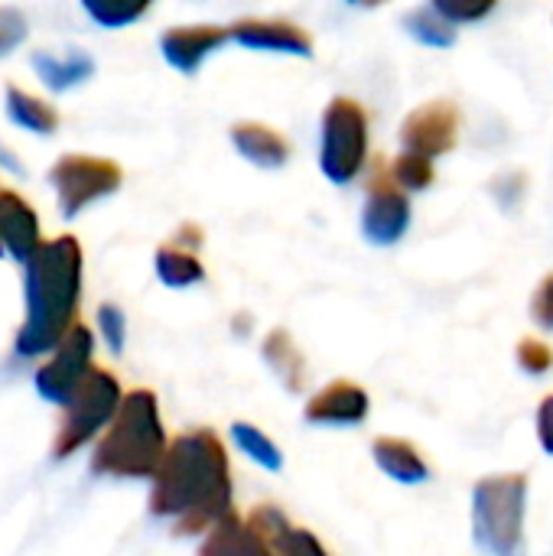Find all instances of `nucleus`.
Listing matches in <instances>:
<instances>
[{
	"mask_svg": "<svg viewBox=\"0 0 553 556\" xmlns=\"http://www.w3.org/2000/svg\"><path fill=\"white\" fill-rule=\"evenodd\" d=\"M150 508L160 518H173L179 534L212 531L231 511L228 456L212 430L186 433L166 450Z\"/></svg>",
	"mask_w": 553,
	"mask_h": 556,
	"instance_id": "1",
	"label": "nucleus"
},
{
	"mask_svg": "<svg viewBox=\"0 0 553 556\" xmlns=\"http://www.w3.org/2000/svg\"><path fill=\"white\" fill-rule=\"evenodd\" d=\"M81 290V251L75 238L39 244L26 261V326L16 336L20 355L52 352L72 329Z\"/></svg>",
	"mask_w": 553,
	"mask_h": 556,
	"instance_id": "2",
	"label": "nucleus"
},
{
	"mask_svg": "<svg viewBox=\"0 0 553 556\" xmlns=\"http://www.w3.org/2000/svg\"><path fill=\"white\" fill-rule=\"evenodd\" d=\"M166 456V437L150 391H134L121 401L108 437L98 443L91 469L117 479H150Z\"/></svg>",
	"mask_w": 553,
	"mask_h": 556,
	"instance_id": "3",
	"label": "nucleus"
},
{
	"mask_svg": "<svg viewBox=\"0 0 553 556\" xmlns=\"http://www.w3.org/2000/svg\"><path fill=\"white\" fill-rule=\"evenodd\" d=\"M525 502H528L525 476L482 479L473 492V531L479 547L502 556L515 554V547L521 544Z\"/></svg>",
	"mask_w": 553,
	"mask_h": 556,
	"instance_id": "4",
	"label": "nucleus"
},
{
	"mask_svg": "<svg viewBox=\"0 0 553 556\" xmlns=\"http://www.w3.org/2000/svg\"><path fill=\"white\" fill-rule=\"evenodd\" d=\"M368 153V121L359 101L332 98L323 114V150L319 166L329 182L345 186L359 176Z\"/></svg>",
	"mask_w": 553,
	"mask_h": 556,
	"instance_id": "5",
	"label": "nucleus"
},
{
	"mask_svg": "<svg viewBox=\"0 0 553 556\" xmlns=\"http://www.w3.org/2000/svg\"><path fill=\"white\" fill-rule=\"evenodd\" d=\"M68 414L62 420L59 440H55V456H72L78 446H85L121 407V388L108 371H88L85 381L75 388L68 397Z\"/></svg>",
	"mask_w": 553,
	"mask_h": 556,
	"instance_id": "6",
	"label": "nucleus"
},
{
	"mask_svg": "<svg viewBox=\"0 0 553 556\" xmlns=\"http://www.w3.org/2000/svg\"><path fill=\"white\" fill-rule=\"evenodd\" d=\"M52 186L59 192V208L65 218H75L81 208H88L91 202L111 195L121 186V169L111 160H98V156H62L52 169Z\"/></svg>",
	"mask_w": 553,
	"mask_h": 556,
	"instance_id": "7",
	"label": "nucleus"
},
{
	"mask_svg": "<svg viewBox=\"0 0 553 556\" xmlns=\"http://www.w3.org/2000/svg\"><path fill=\"white\" fill-rule=\"evenodd\" d=\"M411 225V202L401 192L391 166H378L368 182V202L362 212V231L375 244H394Z\"/></svg>",
	"mask_w": 553,
	"mask_h": 556,
	"instance_id": "8",
	"label": "nucleus"
},
{
	"mask_svg": "<svg viewBox=\"0 0 553 556\" xmlns=\"http://www.w3.org/2000/svg\"><path fill=\"white\" fill-rule=\"evenodd\" d=\"M91 332L85 326H72L65 332V339L55 345V355L46 368H39L36 375V391L52 401V404H68V397L75 394V388L85 381V375L91 371L88 362H91Z\"/></svg>",
	"mask_w": 553,
	"mask_h": 556,
	"instance_id": "9",
	"label": "nucleus"
},
{
	"mask_svg": "<svg viewBox=\"0 0 553 556\" xmlns=\"http://www.w3.org/2000/svg\"><path fill=\"white\" fill-rule=\"evenodd\" d=\"M460 137V111L450 101H430L407 114L401 127V140L407 150H417L424 156H443L456 147Z\"/></svg>",
	"mask_w": 553,
	"mask_h": 556,
	"instance_id": "10",
	"label": "nucleus"
},
{
	"mask_svg": "<svg viewBox=\"0 0 553 556\" xmlns=\"http://www.w3.org/2000/svg\"><path fill=\"white\" fill-rule=\"evenodd\" d=\"M231 39L248 49L287 52V55H313V39L306 29L287 20H241L231 26Z\"/></svg>",
	"mask_w": 553,
	"mask_h": 556,
	"instance_id": "11",
	"label": "nucleus"
},
{
	"mask_svg": "<svg viewBox=\"0 0 553 556\" xmlns=\"http://www.w3.org/2000/svg\"><path fill=\"white\" fill-rule=\"evenodd\" d=\"M303 417L310 424L355 427L368 417V394L352 381H332L306 404Z\"/></svg>",
	"mask_w": 553,
	"mask_h": 556,
	"instance_id": "12",
	"label": "nucleus"
},
{
	"mask_svg": "<svg viewBox=\"0 0 553 556\" xmlns=\"http://www.w3.org/2000/svg\"><path fill=\"white\" fill-rule=\"evenodd\" d=\"M225 39H231V29L222 26H176L163 33L160 49L166 62L179 72H196L209 52H215Z\"/></svg>",
	"mask_w": 553,
	"mask_h": 556,
	"instance_id": "13",
	"label": "nucleus"
},
{
	"mask_svg": "<svg viewBox=\"0 0 553 556\" xmlns=\"http://www.w3.org/2000/svg\"><path fill=\"white\" fill-rule=\"evenodd\" d=\"M39 248V222L13 192H0V254L26 264Z\"/></svg>",
	"mask_w": 553,
	"mask_h": 556,
	"instance_id": "14",
	"label": "nucleus"
},
{
	"mask_svg": "<svg viewBox=\"0 0 553 556\" xmlns=\"http://www.w3.org/2000/svg\"><path fill=\"white\" fill-rule=\"evenodd\" d=\"M251 531L261 538V544L267 547V554H323V544L316 538H310L303 528H293L277 508L264 505L257 511H251L248 518Z\"/></svg>",
	"mask_w": 553,
	"mask_h": 556,
	"instance_id": "15",
	"label": "nucleus"
},
{
	"mask_svg": "<svg viewBox=\"0 0 553 556\" xmlns=\"http://www.w3.org/2000/svg\"><path fill=\"white\" fill-rule=\"evenodd\" d=\"M231 143L244 160H251L254 166H264V169H277L290 156L287 140L274 127H264V124H238L231 130Z\"/></svg>",
	"mask_w": 553,
	"mask_h": 556,
	"instance_id": "16",
	"label": "nucleus"
},
{
	"mask_svg": "<svg viewBox=\"0 0 553 556\" xmlns=\"http://www.w3.org/2000/svg\"><path fill=\"white\" fill-rule=\"evenodd\" d=\"M33 68H36V75L42 78L46 88L65 91V88H75V85H81L85 78H91L95 62H91V55L81 52V49H68V52H62V55L36 52V55H33Z\"/></svg>",
	"mask_w": 553,
	"mask_h": 556,
	"instance_id": "17",
	"label": "nucleus"
},
{
	"mask_svg": "<svg viewBox=\"0 0 553 556\" xmlns=\"http://www.w3.org/2000/svg\"><path fill=\"white\" fill-rule=\"evenodd\" d=\"M375 463L381 466V472H388L394 482H404V485L427 482V476H430V469L420 459L417 446L407 443V440H398V437L375 440Z\"/></svg>",
	"mask_w": 553,
	"mask_h": 556,
	"instance_id": "18",
	"label": "nucleus"
},
{
	"mask_svg": "<svg viewBox=\"0 0 553 556\" xmlns=\"http://www.w3.org/2000/svg\"><path fill=\"white\" fill-rule=\"evenodd\" d=\"M264 362L271 365V371L280 378V384L287 391H303L306 384V362L300 355V349L293 345V339L284 332V329H274L267 339H264V349H261Z\"/></svg>",
	"mask_w": 553,
	"mask_h": 556,
	"instance_id": "19",
	"label": "nucleus"
},
{
	"mask_svg": "<svg viewBox=\"0 0 553 556\" xmlns=\"http://www.w3.org/2000/svg\"><path fill=\"white\" fill-rule=\"evenodd\" d=\"M202 554H228V556H264L267 547L261 544V538L251 531L248 521H241L238 515H225L215 528L212 538L202 544Z\"/></svg>",
	"mask_w": 553,
	"mask_h": 556,
	"instance_id": "20",
	"label": "nucleus"
},
{
	"mask_svg": "<svg viewBox=\"0 0 553 556\" xmlns=\"http://www.w3.org/2000/svg\"><path fill=\"white\" fill-rule=\"evenodd\" d=\"M7 111H10V121H13V124L26 127V130H33V134H52V130L59 127V114H55L49 104H42L39 98L23 94V91H16V88L7 91Z\"/></svg>",
	"mask_w": 553,
	"mask_h": 556,
	"instance_id": "21",
	"label": "nucleus"
},
{
	"mask_svg": "<svg viewBox=\"0 0 553 556\" xmlns=\"http://www.w3.org/2000/svg\"><path fill=\"white\" fill-rule=\"evenodd\" d=\"M156 277H160L166 287L183 290V287L199 283V280L205 277V270H202V264H199L192 254L176 251V248H163V251L156 254Z\"/></svg>",
	"mask_w": 553,
	"mask_h": 556,
	"instance_id": "22",
	"label": "nucleus"
},
{
	"mask_svg": "<svg viewBox=\"0 0 553 556\" xmlns=\"http://www.w3.org/2000/svg\"><path fill=\"white\" fill-rule=\"evenodd\" d=\"M453 20L450 16H443L440 10H414V13H407L404 16V29L414 36V39H420V42H427V46H453V39H456V29L450 26Z\"/></svg>",
	"mask_w": 553,
	"mask_h": 556,
	"instance_id": "23",
	"label": "nucleus"
},
{
	"mask_svg": "<svg viewBox=\"0 0 553 556\" xmlns=\"http://www.w3.org/2000/svg\"><path fill=\"white\" fill-rule=\"evenodd\" d=\"M231 437H235L238 450H241L248 459H254L257 466H264V469H271V472H277V469L284 466V453H280L277 443H274L271 437H264L257 427H251V424H235V427H231Z\"/></svg>",
	"mask_w": 553,
	"mask_h": 556,
	"instance_id": "24",
	"label": "nucleus"
},
{
	"mask_svg": "<svg viewBox=\"0 0 553 556\" xmlns=\"http://www.w3.org/2000/svg\"><path fill=\"white\" fill-rule=\"evenodd\" d=\"M81 3H85V10H88V16L95 23L117 29V26H127V23L140 20L153 0H81Z\"/></svg>",
	"mask_w": 553,
	"mask_h": 556,
	"instance_id": "25",
	"label": "nucleus"
},
{
	"mask_svg": "<svg viewBox=\"0 0 553 556\" xmlns=\"http://www.w3.org/2000/svg\"><path fill=\"white\" fill-rule=\"evenodd\" d=\"M391 176L398 179L401 189L420 192V189H427L433 182V163H430V156H424L417 150H407L391 163Z\"/></svg>",
	"mask_w": 553,
	"mask_h": 556,
	"instance_id": "26",
	"label": "nucleus"
},
{
	"mask_svg": "<svg viewBox=\"0 0 553 556\" xmlns=\"http://www.w3.org/2000/svg\"><path fill=\"white\" fill-rule=\"evenodd\" d=\"M499 0H433V7L450 16L453 23H473V20H482L492 13Z\"/></svg>",
	"mask_w": 553,
	"mask_h": 556,
	"instance_id": "27",
	"label": "nucleus"
},
{
	"mask_svg": "<svg viewBox=\"0 0 553 556\" xmlns=\"http://www.w3.org/2000/svg\"><path fill=\"white\" fill-rule=\"evenodd\" d=\"M26 39V20L16 10H0V59Z\"/></svg>",
	"mask_w": 553,
	"mask_h": 556,
	"instance_id": "28",
	"label": "nucleus"
},
{
	"mask_svg": "<svg viewBox=\"0 0 553 556\" xmlns=\"http://www.w3.org/2000/svg\"><path fill=\"white\" fill-rule=\"evenodd\" d=\"M518 362H521V368L528 375H544L553 365V352L544 342H538V339H525L518 345Z\"/></svg>",
	"mask_w": 553,
	"mask_h": 556,
	"instance_id": "29",
	"label": "nucleus"
},
{
	"mask_svg": "<svg viewBox=\"0 0 553 556\" xmlns=\"http://www.w3.org/2000/svg\"><path fill=\"white\" fill-rule=\"evenodd\" d=\"M98 326L111 352H124V313L117 306H101L98 309Z\"/></svg>",
	"mask_w": 553,
	"mask_h": 556,
	"instance_id": "30",
	"label": "nucleus"
},
{
	"mask_svg": "<svg viewBox=\"0 0 553 556\" xmlns=\"http://www.w3.org/2000/svg\"><path fill=\"white\" fill-rule=\"evenodd\" d=\"M531 316H535L538 326L553 329V274L541 280V287H538V293L531 300Z\"/></svg>",
	"mask_w": 553,
	"mask_h": 556,
	"instance_id": "31",
	"label": "nucleus"
},
{
	"mask_svg": "<svg viewBox=\"0 0 553 556\" xmlns=\"http://www.w3.org/2000/svg\"><path fill=\"white\" fill-rule=\"evenodd\" d=\"M538 440L553 456V397H548L538 410Z\"/></svg>",
	"mask_w": 553,
	"mask_h": 556,
	"instance_id": "32",
	"label": "nucleus"
},
{
	"mask_svg": "<svg viewBox=\"0 0 553 556\" xmlns=\"http://www.w3.org/2000/svg\"><path fill=\"white\" fill-rule=\"evenodd\" d=\"M385 0H362V7H381Z\"/></svg>",
	"mask_w": 553,
	"mask_h": 556,
	"instance_id": "33",
	"label": "nucleus"
},
{
	"mask_svg": "<svg viewBox=\"0 0 553 556\" xmlns=\"http://www.w3.org/2000/svg\"><path fill=\"white\" fill-rule=\"evenodd\" d=\"M352 3H362V0H352Z\"/></svg>",
	"mask_w": 553,
	"mask_h": 556,
	"instance_id": "34",
	"label": "nucleus"
}]
</instances>
